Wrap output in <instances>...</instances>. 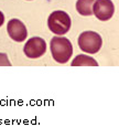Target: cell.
<instances>
[{
  "label": "cell",
  "mask_w": 119,
  "mask_h": 127,
  "mask_svg": "<svg viewBox=\"0 0 119 127\" xmlns=\"http://www.w3.org/2000/svg\"><path fill=\"white\" fill-rule=\"evenodd\" d=\"M50 49L53 59L59 63H66L73 54L71 41L64 36H54L51 40Z\"/></svg>",
  "instance_id": "1"
},
{
  "label": "cell",
  "mask_w": 119,
  "mask_h": 127,
  "mask_svg": "<svg viewBox=\"0 0 119 127\" xmlns=\"http://www.w3.org/2000/svg\"><path fill=\"white\" fill-rule=\"evenodd\" d=\"M71 23L70 16L62 10L53 11L48 19V29L51 30V32L57 35L66 34L71 29Z\"/></svg>",
  "instance_id": "2"
},
{
  "label": "cell",
  "mask_w": 119,
  "mask_h": 127,
  "mask_svg": "<svg viewBox=\"0 0 119 127\" xmlns=\"http://www.w3.org/2000/svg\"><path fill=\"white\" fill-rule=\"evenodd\" d=\"M78 45L83 52L95 54L99 52L103 45L101 36L94 31H85L78 36Z\"/></svg>",
  "instance_id": "3"
},
{
  "label": "cell",
  "mask_w": 119,
  "mask_h": 127,
  "mask_svg": "<svg viewBox=\"0 0 119 127\" xmlns=\"http://www.w3.org/2000/svg\"><path fill=\"white\" fill-rule=\"evenodd\" d=\"M23 52L30 59H39L47 52V42L42 38L33 36L24 44Z\"/></svg>",
  "instance_id": "4"
},
{
  "label": "cell",
  "mask_w": 119,
  "mask_h": 127,
  "mask_svg": "<svg viewBox=\"0 0 119 127\" xmlns=\"http://www.w3.org/2000/svg\"><path fill=\"white\" fill-rule=\"evenodd\" d=\"M115 7L111 0H95L93 4V13L98 20L107 21L114 16Z\"/></svg>",
  "instance_id": "5"
},
{
  "label": "cell",
  "mask_w": 119,
  "mask_h": 127,
  "mask_svg": "<svg viewBox=\"0 0 119 127\" xmlns=\"http://www.w3.org/2000/svg\"><path fill=\"white\" fill-rule=\"evenodd\" d=\"M7 31L9 36L16 42H22L28 36L25 26L19 19H11L7 24Z\"/></svg>",
  "instance_id": "6"
},
{
  "label": "cell",
  "mask_w": 119,
  "mask_h": 127,
  "mask_svg": "<svg viewBox=\"0 0 119 127\" xmlns=\"http://www.w3.org/2000/svg\"><path fill=\"white\" fill-rule=\"evenodd\" d=\"M95 0H77L76 10L82 16H92L93 14V4Z\"/></svg>",
  "instance_id": "7"
},
{
  "label": "cell",
  "mask_w": 119,
  "mask_h": 127,
  "mask_svg": "<svg viewBox=\"0 0 119 127\" xmlns=\"http://www.w3.org/2000/svg\"><path fill=\"white\" fill-rule=\"evenodd\" d=\"M97 65L98 63L95 59L84 54L77 55L72 62V66H97Z\"/></svg>",
  "instance_id": "8"
},
{
  "label": "cell",
  "mask_w": 119,
  "mask_h": 127,
  "mask_svg": "<svg viewBox=\"0 0 119 127\" xmlns=\"http://www.w3.org/2000/svg\"><path fill=\"white\" fill-rule=\"evenodd\" d=\"M0 66H11V63L6 53H0Z\"/></svg>",
  "instance_id": "9"
},
{
  "label": "cell",
  "mask_w": 119,
  "mask_h": 127,
  "mask_svg": "<svg viewBox=\"0 0 119 127\" xmlns=\"http://www.w3.org/2000/svg\"><path fill=\"white\" fill-rule=\"evenodd\" d=\"M3 23H4V14L0 11V27H1Z\"/></svg>",
  "instance_id": "10"
}]
</instances>
